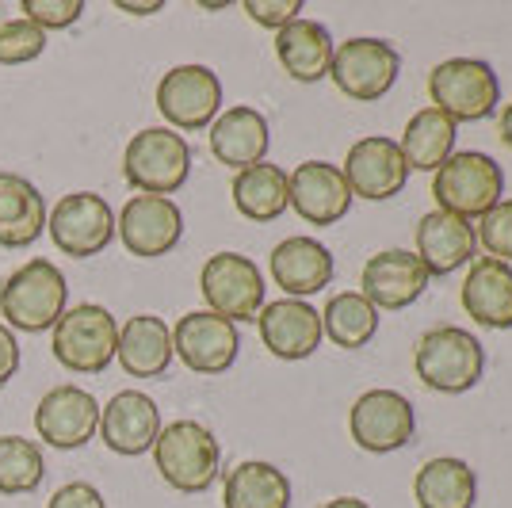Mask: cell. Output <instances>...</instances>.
<instances>
[{"label": "cell", "instance_id": "1", "mask_svg": "<svg viewBox=\"0 0 512 508\" xmlns=\"http://www.w3.org/2000/svg\"><path fill=\"white\" fill-rule=\"evenodd\" d=\"M69 302V283L50 260H27L0 287V321L12 333H46L54 329Z\"/></svg>", "mask_w": 512, "mask_h": 508}, {"label": "cell", "instance_id": "2", "mask_svg": "<svg viewBox=\"0 0 512 508\" xmlns=\"http://www.w3.org/2000/svg\"><path fill=\"white\" fill-rule=\"evenodd\" d=\"M432 195H436V211L459 214L467 222L486 218L505 195V172L490 153L463 149V153H451L432 172Z\"/></svg>", "mask_w": 512, "mask_h": 508}, {"label": "cell", "instance_id": "3", "mask_svg": "<svg viewBox=\"0 0 512 508\" xmlns=\"http://www.w3.org/2000/svg\"><path fill=\"white\" fill-rule=\"evenodd\" d=\"M153 463L161 478L180 493H207L222 470V447L199 421H172L153 444Z\"/></svg>", "mask_w": 512, "mask_h": 508}, {"label": "cell", "instance_id": "4", "mask_svg": "<svg viewBox=\"0 0 512 508\" xmlns=\"http://www.w3.org/2000/svg\"><path fill=\"white\" fill-rule=\"evenodd\" d=\"M192 172V146L169 127L138 130L123 149V180L138 195H165L184 188Z\"/></svg>", "mask_w": 512, "mask_h": 508}, {"label": "cell", "instance_id": "5", "mask_svg": "<svg viewBox=\"0 0 512 508\" xmlns=\"http://www.w3.org/2000/svg\"><path fill=\"white\" fill-rule=\"evenodd\" d=\"M413 371L428 390L467 394L470 386H478L482 371H486V352H482L478 337H470L467 329L440 325V329H428L425 337L417 340Z\"/></svg>", "mask_w": 512, "mask_h": 508}, {"label": "cell", "instance_id": "6", "mask_svg": "<svg viewBox=\"0 0 512 508\" xmlns=\"http://www.w3.org/2000/svg\"><path fill=\"white\" fill-rule=\"evenodd\" d=\"M50 333H54L50 340L54 360L73 375H100L119 348V321L107 306H96V302L65 310Z\"/></svg>", "mask_w": 512, "mask_h": 508}, {"label": "cell", "instance_id": "7", "mask_svg": "<svg viewBox=\"0 0 512 508\" xmlns=\"http://www.w3.org/2000/svg\"><path fill=\"white\" fill-rule=\"evenodd\" d=\"M428 96L440 115L451 123H478L490 119L501 104V81L490 62L478 58H448L428 73Z\"/></svg>", "mask_w": 512, "mask_h": 508}, {"label": "cell", "instance_id": "8", "mask_svg": "<svg viewBox=\"0 0 512 508\" xmlns=\"http://www.w3.org/2000/svg\"><path fill=\"white\" fill-rule=\"evenodd\" d=\"M46 230L62 249V256L88 260V256H100L115 241V211L96 191H69L46 214Z\"/></svg>", "mask_w": 512, "mask_h": 508}, {"label": "cell", "instance_id": "9", "mask_svg": "<svg viewBox=\"0 0 512 508\" xmlns=\"http://www.w3.org/2000/svg\"><path fill=\"white\" fill-rule=\"evenodd\" d=\"M199 291L207 310L226 321H256L264 310V276L249 256L241 253H214L199 272Z\"/></svg>", "mask_w": 512, "mask_h": 508}, {"label": "cell", "instance_id": "10", "mask_svg": "<svg viewBox=\"0 0 512 508\" xmlns=\"http://www.w3.org/2000/svg\"><path fill=\"white\" fill-rule=\"evenodd\" d=\"M402 73V54L383 39H348L333 50L329 77L348 100L375 104L394 88Z\"/></svg>", "mask_w": 512, "mask_h": 508}, {"label": "cell", "instance_id": "11", "mask_svg": "<svg viewBox=\"0 0 512 508\" xmlns=\"http://www.w3.org/2000/svg\"><path fill=\"white\" fill-rule=\"evenodd\" d=\"M157 111L169 130H207L222 115V81L207 65H176L157 85Z\"/></svg>", "mask_w": 512, "mask_h": 508}, {"label": "cell", "instance_id": "12", "mask_svg": "<svg viewBox=\"0 0 512 508\" xmlns=\"http://www.w3.org/2000/svg\"><path fill=\"white\" fill-rule=\"evenodd\" d=\"M348 432H352L360 451L390 455V451L406 447L417 432L413 402L398 390H367L356 398L352 413H348Z\"/></svg>", "mask_w": 512, "mask_h": 508}, {"label": "cell", "instance_id": "13", "mask_svg": "<svg viewBox=\"0 0 512 508\" xmlns=\"http://www.w3.org/2000/svg\"><path fill=\"white\" fill-rule=\"evenodd\" d=\"M241 352L237 325L211 310H192L172 329V356H180L195 375H222L230 371Z\"/></svg>", "mask_w": 512, "mask_h": 508}, {"label": "cell", "instance_id": "14", "mask_svg": "<svg viewBox=\"0 0 512 508\" xmlns=\"http://www.w3.org/2000/svg\"><path fill=\"white\" fill-rule=\"evenodd\" d=\"M115 237H123V249L130 256H165L184 237V211L165 195H134L115 218Z\"/></svg>", "mask_w": 512, "mask_h": 508}, {"label": "cell", "instance_id": "15", "mask_svg": "<svg viewBox=\"0 0 512 508\" xmlns=\"http://www.w3.org/2000/svg\"><path fill=\"white\" fill-rule=\"evenodd\" d=\"M35 432L58 451H77L100 432V402L85 386H73V382L54 386L35 405Z\"/></svg>", "mask_w": 512, "mask_h": 508}, {"label": "cell", "instance_id": "16", "mask_svg": "<svg viewBox=\"0 0 512 508\" xmlns=\"http://www.w3.org/2000/svg\"><path fill=\"white\" fill-rule=\"evenodd\" d=\"M341 172L352 199L360 195V199H371V203L394 199L409 180V165L402 157V149H398L394 138H383V134L360 138L356 146L348 149Z\"/></svg>", "mask_w": 512, "mask_h": 508}, {"label": "cell", "instance_id": "17", "mask_svg": "<svg viewBox=\"0 0 512 508\" xmlns=\"http://www.w3.org/2000/svg\"><path fill=\"white\" fill-rule=\"evenodd\" d=\"M425 264L409 249H383L363 264L360 276V295L383 314V310H406L409 302L425 295L428 287Z\"/></svg>", "mask_w": 512, "mask_h": 508}, {"label": "cell", "instance_id": "18", "mask_svg": "<svg viewBox=\"0 0 512 508\" xmlns=\"http://www.w3.org/2000/svg\"><path fill=\"white\" fill-rule=\"evenodd\" d=\"M161 436V409L142 390H119L107 405H100V440L115 455H146Z\"/></svg>", "mask_w": 512, "mask_h": 508}, {"label": "cell", "instance_id": "19", "mask_svg": "<svg viewBox=\"0 0 512 508\" xmlns=\"http://www.w3.org/2000/svg\"><path fill=\"white\" fill-rule=\"evenodd\" d=\"M256 329L264 348L276 356V360H306L314 356L321 344V314L302 302V298H279L268 302L260 314H256Z\"/></svg>", "mask_w": 512, "mask_h": 508}, {"label": "cell", "instance_id": "20", "mask_svg": "<svg viewBox=\"0 0 512 508\" xmlns=\"http://www.w3.org/2000/svg\"><path fill=\"white\" fill-rule=\"evenodd\" d=\"M287 184H291V207L310 226H333L352 207V191L344 184L341 165L302 161L299 169L287 176Z\"/></svg>", "mask_w": 512, "mask_h": 508}, {"label": "cell", "instance_id": "21", "mask_svg": "<svg viewBox=\"0 0 512 508\" xmlns=\"http://www.w3.org/2000/svg\"><path fill=\"white\" fill-rule=\"evenodd\" d=\"M478 249V233L467 218L448 211H428L417 222V260L425 264L428 276H451Z\"/></svg>", "mask_w": 512, "mask_h": 508}, {"label": "cell", "instance_id": "22", "mask_svg": "<svg viewBox=\"0 0 512 508\" xmlns=\"http://www.w3.org/2000/svg\"><path fill=\"white\" fill-rule=\"evenodd\" d=\"M333 253L318 237H287L272 249V279L287 291V298H306L325 291L333 283Z\"/></svg>", "mask_w": 512, "mask_h": 508}, {"label": "cell", "instance_id": "23", "mask_svg": "<svg viewBox=\"0 0 512 508\" xmlns=\"http://www.w3.org/2000/svg\"><path fill=\"white\" fill-rule=\"evenodd\" d=\"M272 130L256 107H230L211 123V153L226 169H253L268 157Z\"/></svg>", "mask_w": 512, "mask_h": 508}, {"label": "cell", "instance_id": "24", "mask_svg": "<svg viewBox=\"0 0 512 508\" xmlns=\"http://www.w3.org/2000/svg\"><path fill=\"white\" fill-rule=\"evenodd\" d=\"M463 310L482 329H512V268L482 256L463 279Z\"/></svg>", "mask_w": 512, "mask_h": 508}, {"label": "cell", "instance_id": "25", "mask_svg": "<svg viewBox=\"0 0 512 508\" xmlns=\"http://www.w3.org/2000/svg\"><path fill=\"white\" fill-rule=\"evenodd\" d=\"M115 360L130 379H157L172 363V329L157 314H134L119 325Z\"/></svg>", "mask_w": 512, "mask_h": 508}, {"label": "cell", "instance_id": "26", "mask_svg": "<svg viewBox=\"0 0 512 508\" xmlns=\"http://www.w3.org/2000/svg\"><path fill=\"white\" fill-rule=\"evenodd\" d=\"M333 35L329 27L318 20H295L287 23L283 31H276V58L287 69L291 81L299 85H314L321 77H329V65H333Z\"/></svg>", "mask_w": 512, "mask_h": 508}, {"label": "cell", "instance_id": "27", "mask_svg": "<svg viewBox=\"0 0 512 508\" xmlns=\"http://www.w3.org/2000/svg\"><path fill=\"white\" fill-rule=\"evenodd\" d=\"M46 230V199L20 172H0V249H27Z\"/></svg>", "mask_w": 512, "mask_h": 508}, {"label": "cell", "instance_id": "28", "mask_svg": "<svg viewBox=\"0 0 512 508\" xmlns=\"http://www.w3.org/2000/svg\"><path fill=\"white\" fill-rule=\"evenodd\" d=\"M230 195H234L237 214L249 218V222H276L279 214L291 207L287 172L279 169V165H268V161L237 172Z\"/></svg>", "mask_w": 512, "mask_h": 508}, {"label": "cell", "instance_id": "29", "mask_svg": "<svg viewBox=\"0 0 512 508\" xmlns=\"http://www.w3.org/2000/svg\"><path fill=\"white\" fill-rule=\"evenodd\" d=\"M222 505L226 508H291V482L287 474L272 463H237L226 474L222 486Z\"/></svg>", "mask_w": 512, "mask_h": 508}, {"label": "cell", "instance_id": "30", "mask_svg": "<svg viewBox=\"0 0 512 508\" xmlns=\"http://www.w3.org/2000/svg\"><path fill=\"white\" fill-rule=\"evenodd\" d=\"M413 497L421 508H474L478 478L463 459H428L413 478Z\"/></svg>", "mask_w": 512, "mask_h": 508}, {"label": "cell", "instance_id": "31", "mask_svg": "<svg viewBox=\"0 0 512 508\" xmlns=\"http://www.w3.org/2000/svg\"><path fill=\"white\" fill-rule=\"evenodd\" d=\"M398 149H402L409 169L436 172L455 153V123L448 115H440L436 107H421L402 130Z\"/></svg>", "mask_w": 512, "mask_h": 508}, {"label": "cell", "instance_id": "32", "mask_svg": "<svg viewBox=\"0 0 512 508\" xmlns=\"http://www.w3.org/2000/svg\"><path fill=\"white\" fill-rule=\"evenodd\" d=\"M321 333L333 340L337 348L356 352L379 333V310L360 295V291H344L333 295L321 310Z\"/></svg>", "mask_w": 512, "mask_h": 508}, {"label": "cell", "instance_id": "33", "mask_svg": "<svg viewBox=\"0 0 512 508\" xmlns=\"http://www.w3.org/2000/svg\"><path fill=\"white\" fill-rule=\"evenodd\" d=\"M46 478L43 451L35 440L23 436H0V493L4 497H20L35 493Z\"/></svg>", "mask_w": 512, "mask_h": 508}, {"label": "cell", "instance_id": "34", "mask_svg": "<svg viewBox=\"0 0 512 508\" xmlns=\"http://www.w3.org/2000/svg\"><path fill=\"white\" fill-rule=\"evenodd\" d=\"M46 50V31L31 20H4L0 23V65H27Z\"/></svg>", "mask_w": 512, "mask_h": 508}, {"label": "cell", "instance_id": "35", "mask_svg": "<svg viewBox=\"0 0 512 508\" xmlns=\"http://www.w3.org/2000/svg\"><path fill=\"white\" fill-rule=\"evenodd\" d=\"M478 245L501 260V264H512V199H501L486 218H478Z\"/></svg>", "mask_w": 512, "mask_h": 508}, {"label": "cell", "instance_id": "36", "mask_svg": "<svg viewBox=\"0 0 512 508\" xmlns=\"http://www.w3.org/2000/svg\"><path fill=\"white\" fill-rule=\"evenodd\" d=\"M20 8L39 31H62L85 16V0H23Z\"/></svg>", "mask_w": 512, "mask_h": 508}, {"label": "cell", "instance_id": "37", "mask_svg": "<svg viewBox=\"0 0 512 508\" xmlns=\"http://www.w3.org/2000/svg\"><path fill=\"white\" fill-rule=\"evenodd\" d=\"M302 12V0H245V16L260 27L283 31L287 23H295Z\"/></svg>", "mask_w": 512, "mask_h": 508}, {"label": "cell", "instance_id": "38", "mask_svg": "<svg viewBox=\"0 0 512 508\" xmlns=\"http://www.w3.org/2000/svg\"><path fill=\"white\" fill-rule=\"evenodd\" d=\"M46 508H107V505H104V493L92 486V482H69V486H62L46 501Z\"/></svg>", "mask_w": 512, "mask_h": 508}, {"label": "cell", "instance_id": "39", "mask_svg": "<svg viewBox=\"0 0 512 508\" xmlns=\"http://www.w3.org/2000/svg\"><path fill=\"white\" fill-rule=\"evenodd\" d=\"M16 371H20V340L0 321V386L12 379Z\"/></svg>", "mask_w": 512, "mask_h": 508}, {"label": "cell", "instance_id": "40", "mask_svg": "<svg viewBox=\"0 0 512 508\" xmlns=\"http://www.w3.org/2000/svg\"><path fill=\"white\" fill-rule=\"evenodd\" d=\"M115 8H119V12H130V16H153V12H161L165 4H161V0H146V4H134V0H115Z\"/></svg>", "mask_w": 512, "mask_h": 508}, {"label": "cell", "instance_id": "41", "mask_svg": "<svg viewBox=\"0 0 512 508\" xmlns=\"http://www.w3.org/2000/svg\"><path fill=\"white\" fill-rule=\"evenodd\" d=\"M501 142L512 149V104H505V111H501Z\"/></svg>", "mask_w": 512, "mask_h": 508}, {"label": "cell", "instance_id": "42", "mask_svg": "<svg viewBox=\"0 0 512 508\" xmlns=\"http://www.w3.org/2000/svg\"><path fill=\"white\" fill-rule=\"evenodd\" d=\"M321 508H371V505L360 501V497H333V501H325Z\"/></svg>", "mask_w": 512, "mask_h": 508}]
</instances>
